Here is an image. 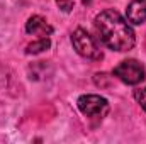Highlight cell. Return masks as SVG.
Returning <instances> with one entry per match:
<instances>
[{"label": "cell", "mask_w": 146, "mask_h": 144, "mask_svg": "<svg viewBox=\"0 0 146 144\" xmlns=\"http://www.w3.org/2000/svg\"><path fill=\"white\" fill-rule=\"evenodd\" d=\"M134 98L138 100V104L143 107V110L146 112V87L145 88H138L134 90Z\"/></svg>", "instance_id": "9"}, {"label": "cell", "mask_w": 146, "mask_h": 144, "mask_svg": "<svg viewBox=\"0 0 146 144\" xmlns=\"http://www.w3.org/2000/svg\"><path fill=\"white\" fill-rule=\"evenodd\" d=\"M126 20L139 26L146 22V0H133L126 10Z\"/></svg>", "instance_id": "6"}, {"label": "cell", "mask_w": 146, "mask_h": 144, "mask_svg": "<svg viewBox=\"0 0 146 144\" xmlns=\"http://www.w3.org/2000/svg\"><path fill=\"white\" fill-rule=\"evenodd\" d=\"M112 75L115 78H119L126 85H138V83H141L145 80L146 71H145V66L139 61H136V59H126V61L119 63L114 68Z\"/></svg>", "instance_id": "4"}, {"label": "cell", "mask_w": 146, "mask_h": 144, "mask_svg": "<svg viewBox=\"0 0 146 144\" xmlns=\"http://www.w3.org/2000/svg\"><path fill=\"white\" fill-rule=\"evenodd\" d=\"M49 46H51L49 37H39V41H34V42L27 44L26 54H39V53H42V51H48Z\"/></svg>", "instance_id": "7"}, {"label": "cell", "mask_w": 146, "mask_h": 144, "mask_svg": "<svg viewBox=\"0 0 146 144\" xmlns=\"http://www.w3.org/2000/svg\"><path fill=\"white\" fill-rule=\"evenodd\" d=\"M76 2H80L82 5H90L92 0H56V5L63 10V12H72L76 5Z\"/></svg>", "instance_id": "8"}, {"label": "cell", "mask_w": 146, "mask_h": 144, "mask_svg": "<svg viewBox=\"0 0 146 144\" xmlns=\"http://www.w3.org/2000/svg\"><path fill=\"white\" fill-rule=\"evenodd\" d=\"M95 31L100 42L112 51H129L134 48L136 37L129 22L115 10L107 9L95 17Z\"/></svg>", "instance_id": "1"}, {"label": "cell", "mask_w": 146, "mask_h": 144, "mask_svg": "<svg viewBox=\"0 0 146 144\" xmlns=\"http://www.w3.org/2000/svg\"><path fill=\"white\" fill-rule=\"evenodd\" d=\"M26 32L39 37H49L53 34V27L48 24V20L41 15H33L26 22Z\"/></svg>", "instance_id": "5"}, {"label": "cell", "mask_w": 146, "mask_h": 144, "mask_svg": "<svg viewBox=\"0 0 146 144\" xmlns=\"http://www.w3.org/2000/svg\"><path fill=\"white\" fill-rule=\"evenodd\" d=\"M72 44L75 51L87 59H100L102 58V51L97 46L95 39L82 27H78L72 34Z\"/></svg>", "instance_id": "3"}, {"label": "cell", "mask_w": 146, "mask_h": 144, "mask_svg": "<svg viewBox=\"0 0 146 144\" xmlns=\"http://www.w3.org/2000/svg\"><path fill=\"white\" fill-rule=\"evenodd\" d=\"M76 105H78V110L83 115H87L88 119H99L100 120L109 112V102L104 97L94 95V93H87V95L78 97Z\"/></svg>", "instance_id": "2"}]
</instances>
